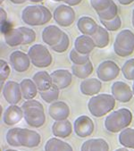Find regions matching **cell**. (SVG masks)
I'll use <instances>...</instances> for the list:
<instances>
[{"label": "cell", "instance_id": "cell-1", "mask_svg": "<svg viewBox=\"0 0 134 151\" xmlns=\"http://www.w3.org/2000/svg\"><path fill=\"white\" fill-rule=\"evenodd\" d=\"M132 114L128 108H120L110 113L105 120V128L112 133L121 132L132 122Z\"/></svg>", "mask_w": 134, "mask_h": 151}, {"label": "cell", "instance_id": "cell-2", "mask_svg": "<svg viewBox=\"0 0 134 151\" xmlns=\"http://www.w3.org/2000/svg\"><path fill=\"white\" fill-rule=\"evenodd\" d=\"M53 15L44 6H28L22 12V20L30 26H40L49 22Z\"/></svg>", "mask_w": 134, "mask_h": 151}, {"label": "cell", "instance_id": "cell-3", "mask_svg": "<svg viewBox=\"0 0 134 151\" xmlns=\"http://www.w3.org/2000/svg\"><path fill=\"white\" fill-rule=\"evenodd\" d=\"M115 104L116 100L112 94H97L89 99L88 109L94 117L99 118L113 111Z\"/></svg>", "mask_w": 134, "mask_h": 151}, {"label": "cell", "instance_id": "cell-4", "mask_svg": "<svg viewBox=\"0 0 134 151\" xmlns=\"http://www.w3.org/2000/svg\"><path fill=\"white\" fill-rule=\"evenodd\" d=\"M114 51L121 57L129 56L134 52V33L130 29H122L117 34L114 43Z\"/></svg>", "mask_w": 134, "mask_h": 151}, {"label": "cell", "instance_id": "cell-5", "mask_svg": "<svg viewBox=\"0 0 134 151\" xmlns=\"http://www.w3.org/2000/svg\"><path fill=\"white\" fill-rule=\"evenodd\" d=\"M28 55L31 64L38 68H47L51 65L53 57L47 47L41 44H35L30 47Z\"/></svg>", "mask_w": 134, "mask_h": 151}, {"label": "cell", "instance_id": "cell-6", "mask_svg": "<svg viewBox=\"0 0 134 151\" xmlns=\"http://www.w3.org/2000/svg\"><path fill=\"white\" fill-rule=\"evenodd\" d=\"M121 69L119 65L111 60H106L100 63L97 68V76L101 81H111L118 77Z\"/></svg>", "mask_w": 134, "mask_h": 151}, {"label": "cell", "instance_id": "cell-7", "mask_svg": "<svg viewBox=\"0 0 134 151\" xmlns=\"http://www.w3.org/2000/svg\"><path fill=\"white\" fill-rule=\"evenodd\" d=\"M53 19L61 27H69L75 21V12L70 6L60 5L54 10Z\"/></svg>", "mask_w": 134, "mask_h": 151}, {"label": "cell", "instance_id": "cell-8", "mask_svg": "<svg viewBox=\"0 0 134 151\" xmlns=\"http://www.w3.org/2000/svg\"><path fill=\"white\" fill-rule=\"evenodd\" d=\"M26 124L34 128H40L46 123V114L44 108L30 107L23 110Z\"/></svg>", "mask_w": 134, "mask_h": 151}, {"label": "cell", "instance_id": "cell-9", "mask_svg": "<svg viewBox=\"0 0 134 151\" xmlns=\"http://www.w3.org/2000/svg\"><path fill=\"white\" fill-rule=\"evenodd\" d=\"M2 93L6 101L10 105H17L22 99L20 83L14 81H8L5 83Z\"/></svg>", "mask_w": 134, "mask_h": 151}, {"label": "cell", "instance_id": "cell-10", "mask_svg": "<svg viewBox=\"0 0 134 151\" xmlns=\"http://www.w3.org/2000/svg\"><path fill=\"white\" fill-rule=\"evenodd\" d=\"M95 130V124L88 115H81L76 118L73 123L74 133L80 138H87L90 136Z\"/></svg>", "mask_w": 134, "mask_h": 151}, {"label": "cell", "instance_id": "cell-11", "mask_svg": "<svg viewBox=\"0 0 134 151\" xmlns=\"http://www.w3.org/2000/svg\"><path fill=\"white\" fill-rule=\"evenodd\" d=\"M111 92L116 101L121 103H128L132 99L133 91L130 86L123 81H118L112 84Z\"/></svg>", "mask_w": 134, "mask_h": 151}, {"label": "cell", "instance_id": "cell-12", "mask_svg": "<svg viewBox=\"0 0 134 151\" xmlns=\"http://www.w3.org/2000/svg\"><path fill=\"white\" fill-rule=\"evenodd\" d=\"M30 59L28 54L22 51L15 50L9 55V64L15 72L24 73L29 70L30 65Z\"/></svg>", "mask_w": 134, "mask_h": 151}, {"label": "cell", "instance_id": "cell-13", "mask_svg": "<svg viewBox=\"0 0 134 151\" xmlns=\"http://www.w3.org/2000/svg\"><path fill=\"white\" fill-rule=\"evenodd\" d=\"M18 138L21 146L29 148L36 147L41 142V136L39 132L27 128H20Z\"/></svg>", "mask_w": 134, "mask_h": 151}, {"label": "cell", "instance_id": "cell-14", "mask_svg": "<svg viewBox=\"0 0 134 151\" xmlns=\"http://www.w3.org/2000/svg\"><path fill=\"white\" fill-rule=\"evenodd\" d=\"M63 33L64 32L59 27L55 25H49L45 27V29L42 32L41 37L43 42L51 47L60 42V40L63 36Z\"/></svg>", "mask_w": 134, "mask_h": 151}, {"label": "cell", "instance_id": "cell-15", "mask_svg": "<svg viewBox=\"0 0 134 151\" xmlns=\"http://www.w3.org/2000/svg\"><path fill=\"white\" fill-rule=\"evenodd\" d=\"M70 107L63 101H55L49 105L48 114L55 121L67 120L70 115Z\"/></svg>", "mask_w": 134, "mask_h": 151}, {"label": "cell", "instance_id": "cell-16", "mask_svg": "<svg viewBox=\"0 0 134 151\" xmlns=\"http://www.w3.org/2000/svg\"><path fill=\"white\" fill-rule=\"evenodd\" d=\"M24 118L23 110L17 105H10L3 114V122L8 126H14Z\"/></svg>", "mask_w": 134, "mask_h": 151}, {"label": "cell", "instance_id": "cell-17", "mask_svg": "<svg viewBox=\"0 0 134 151\" xmlns=\"http://www.w3.org/2000/svg\"><path fill=\"white\" fill-rule=\"evenodd\" d=\"M102 89V82L97 78H88L80 84V91L85 96H96Z\"/></svg>", "mask_w": 134, "mask_h": 151}, {"label": "cell", "instance_id": "cell-18", "mask_svg": "<svg viewBox=\"0 0 134 151\" xmlns=\"http://www.w3.org/2000/svg\"><path fill=\"white\" fill-rule=\"evenodd\" d=\"M53 84L60 89L68 88L73 81V73L65 69H57L51 74Z\"/></svg>", "mask_w": 134, "mask_h": 151}, {"label": "cell", "instance_id": "cell-19", "mask_svg": "<svg viewBox=\"0 0 134 151\" xmlns=\"http://www.w3.org/2000/svg\"><path fill=\"white\" fill-rule=\"evenodd\" d=\"M73 124L68 119L63 121H55V123L52 124V132L55 137L59 139L69 137L73 133Z\"/></svg>", "mask_w": 134, "mask_h": 151}, {"label": "cell", "instance_id": "cell-20", "mask_svg": "<svg viewBox=\"0 0 134 151\" xmlns=\"http://www.w3.org/2000/svg\"><path fill=\"white\" fill-rule=\"evenodd\" d=\"M96 45L90 36L87 35H80L74 40V49L82 55H89Z\"/></svg>", "mask_w": 134, "mask_h": 151}, {"label": "cell", "instance_id": "cell-21", "mask_svg": "<svg viewBox=\"0 0 134 151\" xmlns=\"http://www.w3.org/2000/svg\"><path fill=\"white\" fill-rule=\"evenodd\" d=\"M97 27L98 25L97 24L95 20L89 16H82L77 22V28L82 35L91 37L97 32Z\"/></svg>", "mask_w": 134, "mask_h": 151}, {"label": "cell", "instance_id": "cell-22", "mask_svg": "<svg viewBox=\"0 0 134 151\" xmlns=\"http://www.w3.org/2000/svg\"><path fill=\"white\" fill-rule=\"evenodd\" d=\"M81 151H109V145L101 138L89 139L82 143Z\"/></svg>", "mask_w": 134, "mask_h": 151}, {"label": "cell", "instance_id": "cell-23", "mask_svg": "<svg viewBox=\"0 0 134 151\" xmlns=\"http://www.w3.org/2000/svg\"><path fill=\"white\" fill-rule=\"evenodd\" d=\"M32 80L35 82V84L39 89V92L48 90L53 86L51 75L46 71H40L38 73H36L34 75H33Z\"/></svg>", "mask_w": 134, "mask_h": 151}, {"label": "cell", "instance_id": "cell-24", "mask_svg": "<svg viewBox=\"0 0 134 151\" xmlns=\"http://www.w3.org/2000/svg\"><path fill=\"white\" fill-rule=\"evenodd\" d=\"M4 40L9 47H17L23 45L24 36L20 28L10 29L4 32Z\"/></svg>", "mask_w": 134, "mask_h": 151}, {"label": "cell", "instance_id": "cell-25", "mask_svg": "<svg viewBox=\"0 0 134 151\" xmlns=\"http://www.w3.org/2000/svg\"><path fill=\"white\" fill-rule=\"evenodd\" d=\"M22 98L26 100L33 99L38 94L39 89L32 79H23L20 82Z\"/></svg>", "mask_w": 134, "mask_h": 151}, {"label": "cell", "instance_id": "cell-26", "mask_svg": "<svg viewBox=\"0 0 134 151\" xmlns=\"http://www.w3.org/2000/svg\"><path fill=\"white\" fill-rule=\"evenodd\" d=\"M91 38L96 45V47L98 48H105L106 47L108 46L110 41L108 31L105 27L100 25H98L97 32H95L94 35L91 36Z\"/></svg>", "mask_w": 134, "mask_h": 151}, {"label": "cell", "instance_id": "cell-27", "mask_svg": "<svg viewBox=\"0 0 134 151\" xmlns=\"http://www.w3.org/2000/svg\"><path fill=\"white\" fill-rule=\"evenodd\" d=\"M45 151H73V148L69 143L55 137L46 142Z\"/></svg>", "mask_w": 134, "mask_h": 151}, {"label": "cell", "instance_id": "cell-28", "mask_svg": "<svg viewBox=\"0 0 134 151\" xmlns=\"http://www.w3.org/2000/svg\"><path fill=\"white\" fill-rule=\"evenodd\" d=\"M93 65L91 63V61H89L82 65H72V73L81 80H85L88 79V77L90 76V74L93 73Z\"/></svg>", "mask_w": 134, "mask_h": 151}, {"label": "cell", "instance_id": "cell-29", "mask_svg": "<svg viewBox=\"0 0 134 151\" xmlns=\"http://www.w3.org/2000/svg\"><path fill=\"white\" fill-rule=\"evenodd\" d=\"M119 142L123 147L134 149V128H126L118 136Z\"/></svg>", "mask_w": 134, "mask_h": 151}, {"label": "cell", "instance_id": "cell-30", "mask_svg": "<svg viewBox=\"0 0 134 151\" xmlns=\"http://www.w3.org/2000/svg\"><path fill=\"white\" fill-rule=\"evenodd\" d=\"M41 99L48 104H52L55 101H57V99H59V95H60V88L58 87H56L55 85L53 84V86L48 89L45 90V91H40L39 92Z\"/></svg>", "mask_w": 134, "mask_h": 151}, {"label": "cell", "instance_id": "cell-31", "mask_svg": "<svg viewBox=\"0 0 134 151\" xmlns=\"http://www.w3.org/2000/svg\"><path fill=\"white\" fill-rule=\"evenodd\" d=\"M97 14L99 18V21H110L115 19L118 15V7L114 2L109 8L102 12H98L97 13Z\"/></svg>", "mask_w": 134, "mask_h": 151}, {"label": "cell", "instance_id": "cell-32", "mask_svg": "<svg viewBox=\"0 0 134 151\" xmlns=\"http://www.w3.org/2000/svg\"><path fill=\"white\" fill-rule=\"evenodd\" d=\"M69 58L73 65H82L87 64L89 61V55H82L73 48L69 54Z\"/></svg>", "mask_w": 134, "mask_h": 151}, {"label": "cell", "instance_id": "cell-33", "mask_svg": "<svg viewBox=\"0 0 134 151\" xmlns=\"http://www.w3.org/2000/svg\"><path fill=\"white\" fill-rule=\"evenodd\" d=\"M19 131H20V128H12V129H9L6 132V142L9 146H12V147H22L21 146V143L19 141V138H18V134H19Z\"/></svg>", "mask_w": 134, "mask_h": 151}, {"label": "cell", "instance_id": "cell-34", "mask_svg": "<svg viewBox=\"0 0 134 151\" xmlns=\"http://www.w3.org/2000/svg\"><path fill=\"white\" fill-rule=\"evenodd\" d=\"M123 77L128 81H134V58H130L123 64L121 69Z\"/></svg>", "mask_w": 134, "mask_h": 151}, {"label": "cell", "instance_id": "cell-35", "mask_svg": "<svg viewBox=\"0 0 134 151\" xmlns=\"http://www.w3.org/2000/svg\"><path fill=\"white\" fill-rule=\"evenodd\" d=\"M89 3L96 13H98L109 8L114 1L113 0H89Z\"/></svg>", "mask_w": 134, "mask_h": 151}, {"label": "cell", "instance_id": "cell-36", "mask_svg": "<svg viewBox=\"0 0 134 151\" xmlns=\"http://www.w3.org/2000/svg\"><path fill=\"white\" fill-rule=\"evenodd\" d=\"M11 73V69L9 67V65L5 60H0V83H1V91L4 88L5 81L8 79L9 75Z\"/></svg>", "mask_w": 134, "mask_h": 151}, {"label": "cell", "instance_id": "cell-37", "mask_svg": "<svg viewBox=\"0 0 134 151\" xmlns=\"http://www.w3.org/2000/svg\"><path fill=\"white\" fill-rule=\"evenodd\" d=\"M102 26L105 27L108 32H115L119 29L122 26V21L119 15H117L115 19L110 21H100Z\"/></svg>", "mask_w": 134, "mask_h": 151}, {"label": "cell", "instance_id": "cell-38", "mask_svg": "<svg viewBox=\"0 0 134 151\" xmlns=\"http://www.w3.org/2000/svg\"><path fill=\"white\" fill-rule=\"evenodd\" d=\"M69 46H70V39H69V36L64 32L62 40H60V42L58 44H56L55 46L51 47V49L53 51L56 52V53H63V52H65L67 49L69 48Z\"/></svg>", "mask_w": 134, "mask_h": 151}, {"label": "cell", "instance_id": "cell-39", "mask_svg": "<svg viewBox=\"0 0 134 151\" xmlns=\"http://www.w3.org/2000/svg\"><path fill=\"white\" fill-rule=\"evenodd\" d=\"M24 36L23 45H29L35 41L36 40V32L32 29L28 27H19Z\"/></svg>", "mask_w": 134, "mask_h": 151}, {"label": "cell", "instance_id": "cell-40", "mask_svg": "<svg viewBox=\"0 0 134 151\" xmlns=\"http://www.w3.org/2000/svg\"><path fill=\"white\" fill-rule=\"evenodd\" d=\"M22 109H27V108H30V107H40V108H44L43 105L35 99H30V100H26L22 105Z\"/></svg>", "mask_w": 134, "mask_h": 151}, {"label": "cell", "instance_id": "cell-41", "mask_svg": "<svg viewBox=\"0 0 134 151\" xmlns=\"http://www.w3.org/2000/svg\"><path fill=\"white\" fill-rule=\"evenodd\" d=\"M7 21V14L4 8H0V22H1V28L4 27L5 23Z\"/></svg>", "mask_w": 134, "mask_h": 151}, {"label": "cell", "instance_id": "cell-42", "mask_svg": "<svg viewBox=\"0 0 134 151\" xmlns=\"http://www.w3.org/2000/svg\"><path fill=\"white\" fill-rule=\"evenodd\" d=\"M81 1H82V0H64V3L67 6H78L79 4H81Z\"/></svg>", "mask_w": 134, "mask_h": 151}, {"label": "cell", "instance_id": "cell-43", "mask_svg": "<svg viewBox=\"0 0 134 151\" xmlns=\"http://www.w3.org/2000/svg\"><path fill=\"white\" fill-rule=\"evenodd\" d=\"M117 1L122 6H128V5H130L131 3H133L134 0H117Z\"/></svg>", "mask_w": 134, "mask_h": 151}, {"label": "cell", "instance_id": "cell-44", "mask_svg": "<svg viewBox=\"0 0 134 151\" xmlns=\"http://www.w3.org/2000/svg\"><path fill=\"white\" fill-rule=\"evenodd\" d=\"M10 1L14 5H22L27 1H30V0H10Z\"/></svg>", "mask_w": 134, "mask_h": 151}, {"label": "cell", "instance_id": "cell-45", "mask_svg": "<svg viewBox=\"0 0 134 151\" xmlns=\"http://www.w3.org/2000/svg\"><path fill=\"white\" fill-rule=\"evenodd\" d=\"M115 151H130V150L128 148H126V147H120V148H117Z\"/></svg>", "mask_w": 134, "mask_h": 151}, {"label": "cell", "instance_id": "cell-46", "mask_svg": "<svg viewBox=\"0 0 134 151\" xmlns=\"http://www.w3.org/2000/svg\"><path fill=\"white\" fill-rule=\"evenodd\" d=\"M131 23H132V26L134 28V9L132 10V15H131Z\"/></svg>", "mask_w": 134, "mask_h": 151}, {"label": "cell", "instance_id": "cell-47", "mask_svg": "<svg viewBox=\"0 0 134 151\" xmlns=\"http://www.w3.org/2000/svg\"><path fill=\"white\" fill-rule=\"evenodd\" d=\"M30 1L32 2V3H40V2L44 1V0H30Z\"/></svg>", "mask_w": 134, "mask_h": 151}, {"label": "cell", "instance_id": "cell-48", "mask_svg": "<svg viewBox=\"0 0 134 151\" xmlns=\"http://www.w3.org/2000/svg\"><path fill=\"white\" fill-rule=\"evenodd\" d=\"M52 1H54V2H62V1H63L64 2V0H52Z\"/></svg>", "mask_w": 134, "mask_h": 151}, {"label": "cell", "instance_id": "cell-49", "mask_svg": "<svg viewBox=\"0 0 134 151\" xmlns=\"http://www.w3.org/2000/svg\"><path fill=\"white\" fill-rule=\"evenodd\" d=\"M131 88H132V91H133V95H134V81H133V84H132V87H131Z\"/></svg>", "mask_w": 134, "mask_h": 151}, {"label": "cell", "instance_id": "cell-50", "mask_svg": "<svg viewBox=\"0 0 134 151\" xmlns=\"http://www.w3.org/2000/svg\"><path fill=\"white\" fill-rule=\"evenodd\" d=\"M5 151H18V150H15V149H6V150H5Z\"/></svg>", "mask_w": 134, "mask_h": 151}, {"label": "cell", "instance_id": "cell-51", "mask_svg": "<svg viewBox=\"0 0 134 151\" xmlns=\"http://www.w3.org/2000/svg\"><path fill=\"white\" fill-rule=\"evenodd\" d=\"M4 1H5V0H0V4H1V5H2V3H3Z\"/></svg>", "mask_w": 134, "mask_h": 151}, {"label": "cell", "instance_id": "cell-52", "mask_svg": "<svg viewBox=\"0 0 134 151\" xmlns=\"http://www.w3.org/2000/svg\"><path fill=\"white\" fill-rule=\"evenodd\" d=\"M133 118H134V116H133Z\"/></svg>", "mask_w": 134, "mask_h": 151}]
</instances>
